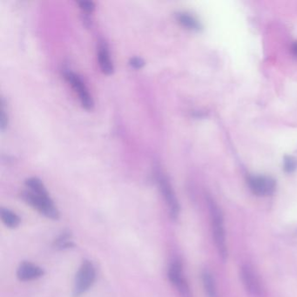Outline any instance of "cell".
<instances>
[{"instance_id": "6da1fadb", "label": "cell", "mask_w": 297, "mask_h": 297, "mask_svg": "<svg viewBox=\"0 0 297 297\" xmlns=\"http://www.w3.org/2000/svg\"><path fill=\"white\" fill-rule=\"evenodd\" d=\"M27 190L21 193L22 199L34 210L52 220H58L59 212L54 202L51 199L45 185L37 177H31L25 180Z\"/></svg>"}, {"instance_id": "7a4b0ae2", "label": "cell", "mask_w": 297, "mask_h": 297, "mask_svg": "<svg viewBox=\"0 0 297 297\" xmlns=\"http://www.w3.org/2000/svg\"><path fill=\"white\" fill-rule=\"evenodd\" d=\"M208 205L210 209V217L212 222L213 240L217 248L219 255L223 261L227 259V247L226 235L223 223V216L221 210L219 209L215 201L212 198L208 197Z\"/></svg>"}, {"instance_id": "3957f363", "label": "cell", "mask_w": 297, "mask_h": 297, "mask_svg": "<svg viewBox=\"0 0 297 297\" xmlns=\"http://www.w3.org/2000/svg\"><path fill=\"white\" fill-rule=\"evenodd\" d=\"M96 279V271L90 261H84L76 274L72 295L80 297L92 287Z\"/></svg>"}, {"instance_id": "277c9868", "label": "cell", "mask_w": 297, "mask_h": 297, "mask_svg": "<svg viewBox=\"0 0 297 297\" xmlns=\"http://www.w3.org/2000/svg\"><path fill=\"white\" fill-rule=\"evenodd\" d=\"M156 180L160 192L163 196L164 201H166V204L168 207L170 217L173 220H176L180 214V204L177 200L175 192L173 189L170 181L166 176L159 172L157 173Z\"/></svg>"}, {"instance_id": "5b68a950", "label": "cell", "mask_w": 297, "mask_h": 297, "mask_svg": "<svg viewBox=\"0 0 297 297\" xmlns=\"http://www.w3.org/2000/svg\"><path fill=\"white\" fill-rule=\"evenodd\" d=\"M64 77L67 82L71 85L74 92L78 94L80 104L83 106V108L88 111L92 110L94 106V102L81 77L70 70H66L64 71Z\"/></svg>"}, {"instance_id": "8992f818", "label": "cell", "mask_w": 297, "mask_h": 297, "mask_svg": "<svg viewBox=\"0 0 297 297\" xmlns=\"http://www.w3.org/2000/svg\"><path fill=\"white\" fill-rule=\"evenodd\" d=\"M168 279L175 287L180 297H192L189 283L185 279L182 271V265L179 261H174L168 268Z\"/></svg>"}, {"instance_id": "52a82bcc", "label": "cell", "mask_w": 297, "mask_h": 297, "mask_svg": "<svg viewBox=\"0 0 297 297\" xmlns=\"http://www.w3.org/2000/svg\"><path fill=\"white\" fill-rule=\"evenodd\" d=\"M247 184L252 192L258 196L271 195L276 188V180L269 176H249Z\"/></svg>"}, {"instance_id": "ba28073f", "label": "cell", "mask_w": 297, "mask_h": 297, "mask_svg": "<svg viewBox=\"0 0 297 297\" xmlns=\"http://www.w3.org/2000/svg\"><path fill=\"white\" fill-rule=\"evenodd\" d=\"M241 277L243 285L251 295H259L261 291L259 280L250 266L244 265L241 268Z\"/></svg>"}, {"instance_id": "9c48e42d", "label": "cell", "mask_w": 297, "mask_h": 297, "mask_svg": "<svg viewBox=\"0 0 297 297\" xmlns=\"http://www.w3.org/2000/svg\"><path fill=\"white\" fill-rule=\"evenodd\" d=\"M43 268L28 262H22L17 268V277L22 281L36 280L44 276Z\"/></svg>"}, {"instance_id": "30bf717a", "label": "cell", "mask_w": 297, "mask_h": 297, "mask_svg": "<svg viewBox=\"0 0 297 297\" xmlns=\"http://www.w3.org/2000/svg\"><path fill=\"white\" fill-rule=\"evenodd\" d=\"M98 61L101 67V70L106 75L113 74L114 71L113 61L110 57L108 47L105 43H101L98 50Z\"/></svg>"}, {"instance_id": "8fae6325", "label": "cell", "mask_w": 297, "mask_h": 297, "mask_svg": "<svg viewBox=\"0 0 297 297\" xmlns=\"http://www.w3.org/2000/svg\"><path fill=\"white\" fill-rule=\"evenodd\" d=\"M175 17L177 22L180 25L185 27L186 29L194 31V32H198L201 29L200 21L190 13L180 12V13H176Z\"/></svg>"}, {"instance_id": "7c38bea8", "label": "cell", "mask_w": 297, "mask_h": 297, "mask_svg": "<svg viewBox=\"0 0 297 297\" xmlns=\"http://www.w3.org/2000/svg\"><path fill=\"white\" fill-rule=\"evenodd\" d=\"M201 279H202V284L204 287V290H205L207 297H219L215 281H214L212 274L210 271L205 270V271H203L202 275H201Z\"/></svg>"}, {"instance_id": "4fadbf2b", "label": "cell", "mask_w": 297, "mask_h": 297, "mask_svg": "<svg viewBox=\"0 0 297 297\" xmlns=\"http://www.w3.org/2000/svg\"><path fill=\"white\" fill-rule=\"evenodd\" d=\"M0 216L3 223L9 228H16L21 222L19 216L8 209H1Z\"/></svg>"}, {"instance_id": "5bb4252c", "label": "cell", "mask_w": 297, "mask_h": 297, "mask_svg": "<svg viewBox=\"0 0 297 297\" xmlns=\"http://www.w3.org/2000/svg\"><path fill=\"white\" fill-rule=\"evenodd\" d=\"M73 246L74 244L72 243V235L70 231H65L54 241L55 248L59 249V250L68 249Z\"/></svg>"}, {"instance_id": "9a60e30c", "label": "cell", "mask_w": 297, "mask_h": 297, "mask_svg": "<svg viewBox=\"0 0 297 297\" xmlns=\"http://www.w3.org/2000/svg\"><path fill=\"white\" fill-rule=\"evenodd\" d=\"M297 168V159H295L292 156H286L284 158V163H283L284 171L288 174H291V173L296 171Z\"/></svg>"}, {"instance_id": "2e32d148", "label": "cell", "mask_w": 297, "mask_h": 297, "mask_svg": "<svg viewBox=\"0 0 297 297\" xmlns=\"http://www.w3.org/2000/svg\"><path fill=\"white\" fill-rule=\"evenodd\" d=\"M7 126H8V114L6 113V108H5L4 99H2V101H1V115H0V129H1V131H4Z\"/></svg>"}, {"instance_id": "e0dca14e", "label": "cell", "mask_w": 297, "mask_h": 297, "mask_svg": "<svg viewBox=\"0 0 297 297\" xmlns=\"http://www.w3.org/2000/svg\"><path fill=\"white\" fill-rule=\"evenodd\" d=\"M78 4L85 13H92L95 9V4L92 1H80Z\"/></svg>"}, {"instance_id": "ac0fdd59", "label": "cell", "mask_w": 297, "mask_h": 297, "mask_svg": "<svg viewBox=\"0 0 297 297\" xmlns=\"http://www.w3.org/2000/svg\"><path fill=\"white\" fill-rule=\"evenodd\" d=\"M129 65L134 69H141L145 66V61L140 57H134L130 59Z\"/></svg>"}, {"instance_id": "d6986e66", "label": "cell", "mask_w": 297, "mask_h": 297, "mask_svg": "<svg viewBox=\"0 0 297 297\" xmlns=\"http://www.w3.org/2000/svg\"><path fill=\"white\" fill-rule=\"evenodd\" d=\"M292 52H293L294 54L297 57V42L294 43L293 46H292Z\"/></svg>"}]
</instances>
